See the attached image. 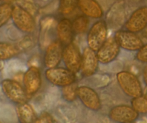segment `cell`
<instances>
[{"mask_svg": "<svg viewBox=\"0 0 147 123\" xmlns=\"http://www.w3.org/2000/svg\"><path fill=\"white\" fill-rule=\"evenodd\" d=\"M17 115L19 120L22 123H31L35 122L36 115L32 107L27 102L17 105Z\"/></svg>", "mask_w": 147, "mask_h": 123, "instance_id": "17", "label": "cell"}, {"mask_svg": "<svg viewBox=\"0 0 147 123\" xmlns=\"http://www.w3.org/2000/svg\"><path fill=\"white\" fill-rule=\"evenodd\" d=\"M72 23H73V27L75 33L83 34L87 31L90 22H89L88 17L85 15H81L75 18Z\"/></svg>", "mask_w": 147, "mask_h": 123, "instance_id": "19", "label": "cell"}, {"mask_svg": "<svg viewBox=\"0 0 147 123\" xmlns=\"http://www.w3.org/2000/svg\"><path fill=\"white\" fill-rule=\"evenodd\" d=\"M63 61L65 67L74 73L80 71L82 55L78 47L73 42L63 48Z\"/></svg>", "mask_w": 147, "mask_h": 123, "instance_id": "6", "label": "cell"}, {"mask_svg": "<svg viewBox=\"0 0 147 123\" xmlns=\"http://www.w3.org/2000/svg\"><path fill=\"white\" fill-rule=\"evenodd\" d=\"M34 46V39L32 36L27 35L25 36L21 41L19 43L18 48L20 50H27L29 49L32 48Z\"/></svg>", "mask_w": 147, "mask_h": 123, "instance_id": "24", "label": "cell"}, {"mask_svg": "<svg viewBox=\"0 0 147 123\" xmlns=\"http://www.w3.org/2000/svg\"><path fill=\"white\" fill-rule=\"evenodd\" d=\"M99 60L96 51L90 49L89 47L83 50L82 54L81 71L82 74L86 77L93 76L96 73L98 67Z\"/></svg>", "mask_w": 147, "mask_h": 123, "instance_id": "14", "label": "cell"}, {"mask_svg": "<svg viewBox=\"0 0 147 123\" xmlns=\"http://www.w3.org/2000/svg\"><path fill=\"white\" fill-rule=\"evenodd\" d=\"M78 7L83 15L93 19H100L103 16L101 6L96 0H78Z\"/></svg>", "mask_w": 147, "mask_h": 123, "instance_id": "15", "label": "cell"}, {"mask_svg": "<svg viewBox=\"0 0 147 123\" xmlns=\"http://www.w3.org/2000/svg\"><path fill=\"white\" fill-rule=\"evenodd\" d=\"M108 39V27L103 20L96 22L87 34L88 47L97 52Z\"/></svg>", "mask_w": 147, "mask_h": 123, "instance_id": "3", "label": "cell"}, {"mask_svg": "<svg viewBox=\"0 0 147 123\" xmlns=\"http://www.w3.org/2000/svg\"><path fill=\"white\" fill-rule=\"evenodd\" d=\"M56 32L58 40L63 45H67L73 42L74 30L73 23L69 19L63 18L58 22L56 27Z\"/></svg>", "mask_w": 147, "mask_h": 123, "instance_id": "16", "label": "cell"}, {"mask_svg": "<svg viewBox=\"0 0 147 123\" xmlns=\"http://www.w3.org/2000/svg\"><path fill=\"white\" fill-rule=\"evenodd\" d=\"M78 86L75 83L68 86L62 87V96L65 101L69 102H74L78 97L77 89Z\"/></svg>", "mask_w": 147, "mask_h": 123, "instance_id": "21", "label": "cell"}, {"mask_svg": "<svg viewBox=\"0 0 147 123\" xmlns=\"http://www.w3.org/2000/svg\"><path fill=\"white\" fill-rule=\"evenodd\" d=\"M60 40L52 42L46 48L43 62L47 69H51L58 66L63 60V47Z\"/></svg>", "mask_w": 147, "mask_h": 123, "instance_id": "11", "label": "cell"}, {"mask_svg": "<svg viewBox=\"0 0 147 123\" xmlns=\"http://www.w3.org/2000/svg\"><path fill=\"white\" fill-rule=\"evenodd\" d=\"M147 27V6L136 9L129 17L125 24V28L129 31L138 33Z\"/></svg>", "mask_w": 147, "mask_h": 123, "instance_id": "13", "label": "cell"}, {"mask_svg": "<svg viewBox=\"0 0 147 123\" xmlns=\"http://www.w3.org/2000/svg\"><path fill=\"white\" fill-rule=\"evenodd\" d=\"M136 58L139 61L147 63V43L144 44L143 46L138 50Z\"/></svg>", "mask_w": 147, "mask_h": 123, "instance_id": "25", "label": "cell"}, {"mask_svg": "<svg viewBox=\"0 0 147 123\" xmlns=\"http://www.w3.org/2000/svg\"><path fill=\"white\" fill-rule=\"evenodd\" d=\"M116 79L121 89L126 96L133 99L143 94L140 81L134 73L122 71L116 74Z\"/></svg>", "mask_w": 147, "mask_h": 123, "instance_id": "1", "label": "cell"}, {"mask_svg": "<svg viewBox=\"0 0 147 123\" xmlns=\"http://www.w3.org/2000/svg\"><path fill=\"white\" fill-rule=\"evenodd\" d=\"M1 86L4 94L11 102L17 105L27 102L28 95L24 89V86H22L17 81L4 79L1 82Z\"/></svg>", "mask_w": 147, "mask_h": 123, "instance_id": "4", "label": "cell"}, {"mask_svg": "<svg viewBox=\"0 0 147 123\" xmlns=\"http://www.w3.org/2000/svg\"><path fill=\"white\" fill-rule=\"evenodd\" d=\"M11 20L14 26L22 33L31 34L35 30L36 24L33 16L21 6L13 7Z\"/></svg>", "mask_w": 147, "mask_h": 123, "instance_id": "2", "label": "cell"}, {"mask_svg": "<svg viewBox=\"0 0 147 123\" xmlns=\"http://www.w3.org/2000/svg\"><path fill=\"white\" fill-rule=\"evenodd\" d=\"M78 0H60L59 10L60 13L64 15L71 14L78 7Z\"/></svg>", "mask_w": 147, "mask_h": 123, "instance_id": "23", "label": "cell"}, {"mask_svg": "<svg viewBox=\"0 0 147 123\" xmlns=\"http://www.w3.org/2000/svg\"><path fill=\"white\" fill-rule=\"evenodd\" d=\"M143 79L144 82L145 84L147 86V65L145 66L143 70Z\"/></svg>", "mask_w": 147, "mask_h": 123, "instance_id": "27", "label": "cell"}, {"mask_svg": "<svg viewBox=\"0 0 147 123\" xmlns=\"http://www.w3.org/2000/svg\"><path fill=\"white\" fill-rule=\"evenodd\" d=\"M40 70L36 66H30L23 76V86L28 96L35 94L41 87Z\"/></svg>", "mask_w": 147, "mask_h": 123, "instance_id": "8", "label": "cell"}, {"mask_svg": "<svg viewBox=\"0 0 147 123\" xmlns=\"http://www.w3.org/2000/svg\"><path fill=\"white\" fill-rule=\"evenodd\" d=\"M4 1H5V2H7V3H11V2H13V1H16V0H4Z\"/></svg>", "mask_w": 147, "mask_h": 123, "instance_id": "29", "label": "cell"}, {"mask_svg": "<svg viewBox=\"0 0 147 123\" xmlns=\"http://www.w3.org/2000/svg\"><path fill=\"white\" fill-rule=\"evenodd\" d=\"M142 32H143L144 37L145 39H146V40H147V27Z\"/></svg>", "mask_w": 147, "mask_h": 123, "instance_id": "28", "label": "cell"}, {"mask_svg": "<svg viewBox=\"0 0 147 123\" xmlns=\"http://www.w3.org/2000/svg\"><path fill=\"white\" fill-rule=\"evenodd\" d=\"M76 73L70 71L67 68L55 67L47 69L45 72V76L47 82L51 84L60 87L68 86L75 83Z\"/></svg>", "mask_w": 147, "mask_h": 123, "instance_id": "5", "label": "cell"}, {"mask_svg": "<svg viewBox=\"0 0 147 123\" xmlns=\"http://www.w3.org/2000/svg\"><path fill=\"white\" fill-rule=\"evenodd\" d=\"M13 7L9 3L0 4V28L7 24L11 18Z\"/></svg>", "mask_w": 147, "mask_h": 123, "instance_id": "20", "label": "cell"}, {"mask_svg": "<svg viewBox=\"0 0 147 123\" xmlns=\"http://www.w3.org/2000/svg\"><path fill=\"white\" fill-rule=\"evenodd\" d=\"M120 46L114 37H109L98 49L97 53L99 63L108 64L114 60L120 53Z\"/></svg>", "mask_w": 147, "mask_h": 123, "instance_id": "12", "label": "cell"}, {"mask_svg": "<svg viewBox=\"0 0 147 123\" xmlns=\"http://www.w3.org/2000/svg\"><path fill=\"white\" fill-rule=\"evenodd\" d=\"M20 52L17 46L9 43H0V60H7L17 56Z\"/></svg>", "mask_w": 147, "mask_h": 123, "instance_id": "18", "label": "cell"}, {"mask_svg": "<svg viewBox=\"0 0 147 123\" xmlns=\"http://www.w3.org/2000/svg\"><path fill=\"white\" fill-rule=\"evenodd\" d=\"M109 115L113 122L127 123L136 121L139 118V113L132 106L122 105L113 107Z\"/></svg>", "mask_w": 147, "mask_h": 123, "instance_id": "10", "label": "cell"}, {"mask_svg": "<svg viewBox=\"0 0 147 123\" xmlns=\"http://www.w3.org/2000/svg\"><path fill=\"white\" fill-rule=\"evenodd\" d=\"M78 98L88 109L98 111L101 109V102L97 92L92 88L86 86H78L77 89Z\"/></svg>", "mask_w": 147, "mask_h": 123, "instance_id": "9", "label": "cell"}, {"mask_svg": "<svg viewBox=\"0 0 147 123\" xmlns=\"http://www.w3.org/2000/svg\"><path fill=\"white\" fill-rule=\"evenodd\" d=\"M131 106L139 114L147 113V94H142L138 97L133 98L131 100Z\"/></svg>", "mask_w": 147, "mask_h": 123, "instance_id": "22", "label": "cell"}, {"mask_svg": "<svg viewBox=\"0 0 147 123\" xmlns=\"http://www.w3.org/2000/svg\"><path fill=\"white\" fill-rule=\"evenodd\" d=\"M114 38L121 48L128 51H138L143 46L144 42L136 33L129 30H119L115 33Z\"/></svg>", "mask_w": 147, "mask_h": 123, "instance_id": "7", "label": "cell"}, {"mask_svg": "<svg viewBox=\"0 0 147 123\" xmlns=\"http://www.w3.org/2000/svg\"><path fill=\"white\" fill-rule=\"evenodd\" d=\"M53 118L51 115L47 112H43L37 118L35 122H53Z\"/></svg>", "mask_w": 147, "mask_h": 123, "instance_id": "26", "label": "cell"}]
</instances>
